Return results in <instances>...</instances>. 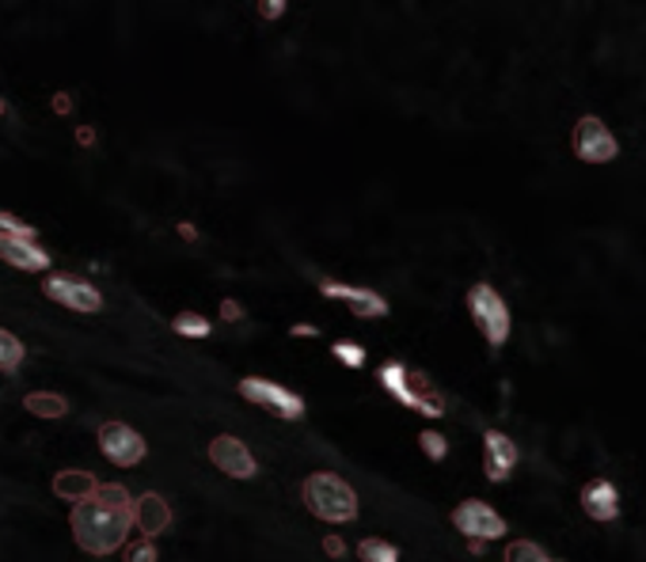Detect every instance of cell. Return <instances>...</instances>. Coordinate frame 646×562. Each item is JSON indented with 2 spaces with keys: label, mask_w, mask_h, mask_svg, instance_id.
Returning <instances> with one entry per match:
<instances>
[{
  "label": "cell",
  "mask_w": 646,
  "mask_h": 562,
  "mask_svg": "<svg viewBox=\"0 0 646 562\" xmlns=\"http://www.w3.org/2000/svg\"><path fill=\"white\" fill-rule=\"evenodd\" d=\"M72 540L88 555H110L126 548V536L134 529V497L118 483H99L85 502L72 505Z\"/></svg>",
  "instance_id": "cell-1"
},
{
  "label": "cell",
  "mask_w": 646,
  "mask_h": 562,
  "mask_svg": "<svg viewBox=\"0 0 646 562\" xmlns=\"http://www.w3.org/2000/svg\"><path fill=\"white\" fill-rule=\"evenodd\" d=\"M381 384L403 403V407L427 414V418H441V414H446V400H441V392L430 384L427 373H411V368L400 362H384Z\"/></svg>",
  "instance_id": "cell-2"
},
{
  "label": "cell",
  "mask_w": 646,
  "mask_h": 562,
  "mask_svg": "<svg viewBox=\"0 0 646 562\" xmlns=\"http://www.w3.org/2000/svg\"><path fill=\"white\" fill-rule=\"evenodd\" d=\"M304 502H309V510L316 513L320 521H354L358 517L354 486L331 472L309 475V483H304Z\"/></svg>",
  "instance_id": "cell-3"
},
{
  "label": "cell",
  "mask_w": 646,
  "mask_h": 562,
  "mask_svg": "<svg viewBox=\"0 0 646 562\" xmlns=\"http://www.w3.org/2000/svg\"><path fill=\"white\" fill-rule=\"evenodd\" d=\"M468 312H472L476 327L483 331L487 346L498 349L506 346V338H510V308H506V300L498 297L495 285L479 282L468 289Z\"/></svg>",
  "instance_id": "cell-4"
},
{
  "label": "cell",
  "mask_w": 646,
  "mask_h": 562,
  "mask_svg": "<svg viewBox=\"0 0 646 562\" xmlns=\"http://www.w3.org/2000/svg\"><path fill=\"white\" fill-rule=\"evenodd\" d=\"M236 392L244 395L247 403H258V407L274 411L278 418L297 422L304 414V400L297 392L282 388V384H274V381H263V376H244V381L236 384Z\"/></svg>",
  "instance_id": "cell-5"
},
{
  "label": "cell",
  "mask_w": 646,
  "mask_h": 562,
  "mask_svg": "<svg viewBox=\"0 0 646 562\" xmlns=\"http://www.w3.org/2000/svg\"><path fill=\"white\" fill-rule=\"evenodd\" d=\"M570 141H575L578 160H586V164H608V160H616V152H620V145H616L613 130H608V126L597 115L578 118L575 137H570Z\"/></svg>",
  "instance_id": "cell-6"
},
{
  "label": "cell",
  "mask_w": 646,
  "mask_h": 562,
  "mask_svg": "<svg viewBox=\"0 0 646 562\" xmlns=\"http://www.w3.org/2000/svg\"><path fill=\"white\" fill-rule=\"evenodd\" d=\"M99 448L118 467H134L145 460V437L137 430H129L126 422H104L99 426Z\"/></svg>",
  "instance_id": "cell-7"
},
{
  "label": "cell",
  "mask_w": 646,
  "mask_h": 562,
  "mask_svg": "<svg viewBox=\"0 0 646 562\" xmlns=\"http://www.w3.org/2000/svg\"><path fill=\"white\" fill-rule=\"evenodd\" d=\"M452 524H457L468 540H483L487 543V540L506 536V521L498 517L487 502H476V497H468V502H460L457 510H452Z\"/></svg>",
  "instance_id": "cell-8"
},
{
  "label": "cell",
  "mask_w": 646,
  "mask_h": 562,
  "mask_svg": "<svg viewBox=\"0 0 646 562\" xmlns=\"http://www.w3.org/2000/svg\"><path fill=\"white\" fill-rule=\"evenodd\" d=\"M320 293H323V297L346 300L350 312H354L358 319H384L388 316V300L381 297V293L365 289V285H343V282L323 278L320 282Z\"/></svg>",
  "instance_id": "cell-9"
},
{
  "label": "cell",
  "mask_w": 646,
  "mask_h": 562,
  "mask_svg": "<svg viewBox=\"0 0 646 562\" xmlns=\"http://www.w3.org/2000/svg\"><path fill=\"white\" fill-rule=\"evenodd\" d=\"M42 289H46V297H50V300H58V304H65V308H72V312H99V308H104V297H99L96 285H88V282H80V278H65V274H53V278L42 282Z\"/></svg>",
  "instance_id": "cell-10"
},
{
  "label": "cell",
  "mask_w": 646,
  "mask_h": 562,
  "mask_svg": "<svg viewBox=\"0 0 646 562\" xmlns=\"http://www.w3.org/2000/svg\"><path fill=\"white\" fill-rule=\"evenodd\" d=\"M209 460H214L221 472L233 475V479H252L255 475V456L247 453L244 441L228 437V433H221V437L209 441Z\"/></svg>",
  "instance_id": "cell-11"
},
{
  "label": "cell",
  "mask_w": 646,
  "mask_h": 562,
  "mask_svg": "<svg viewBox=\"0 0 646 562\" xmlns=\"http://www.w3.org/2000/svg\"><path fill=\"white\" fill-rule=\"evenodd\" d=\"M483 448H487V460H483V472L491 483H506L517 467V445L506 433L498 430H487L483 433Z\"/></svg>",
  "instance_id": "cell-12"
},
{
  "label": "cell",
  "mask_w": 646,
  "mask_h": 562,
  "mask_svg": "<svg viewBox=\"0 0 646 562\" xmlns=\"http://www.w3.org/2000/svg\"><path fill=\"white\" fill-rule=\"evenodd\" d=\"M581 510L594 521H616L620 517V491L608 479H589L581 486Z\"/></svg>",
  "instance_id": "cell-13"
},
{
  "label": "cell",
  "mask_w": 646,
  "mask_h": 562,
  "mask_svg": "<svg viewBox=\"0 0 646 562\" xmlns=\"http://www.w3.org/2000/svg\"><path fill=\"white\" fill-rule=\"evenodd\" d=\"M0 259L8 266H16V270H46V266H50V255H46L35 239L8 236V233H0Z\"/></svg>",
  "instance_id": "cell-14"
},
{
  "label": "cell",
  "mask_w": 646,
  "mask_h": 562,
  "mask_svg": "<svg viewBox=\"0 0 646 562\" xmlns=\"http://www.w3.org/2000/svg\"><path fill=\"white\" fill-rule=\"evenodd\" d=\"M134 524H137V529H141V536H145V540L160 536V532L172 524V505L164 502L160 494H141V497H134Z\"/></svg>",
  "instance_id": "cell-15"
},
{
  "label": "cell",
  "mask_w": 646,
  "mask_h": 562,
  "mask_svg": "<svg viewBox=\"0 0 646 562\" xmlns=\"http://www.w3.org/2000/svg\"><path fill=\"white\" fill-rule=\"evenodd\" d=\"M96 486H99V479L91 475V472H58V475H53V494L69 497L72 505L85 502V497L96 491Z\"/></svg>",
  "instance_id": "cell-16"
},
{
  "label": "cell",
  "mask_w": 646,
  "mask_h": 562,
  "mask_svg": "<svg viewBox=\"0 0 646 562\" xmlns=\"http://www.w3.org/2000/svg\"><path fill=\"white\" fill-rule=\"evenodd\" d=\"M23 407L35 414V418H65L69 414V403L58 392H31L23 395Z\"/></svg>",
  "instance_id": "cell-17"
},
{
  "label": "cell",
  "mask_w": 646,
  "mask_h": 562,
  "mask_svg": "<svg viewBox=\"0 0 646 562\" xmlns=\"http://www.w3.org/2000/svg\"><path fill=\"white\" fill-rule=\"evenodd\" d=\"M358 559L362 562H400V551H395L388 540L365 536L362 543H358Z\"/></svg>",
  "instance_id": "cell-18"
},
{
  "label": "cell",
  "mask_w": 646,
  "mask_h": 562,
  "mask_svg": "<svg viewBox=\"0 0 646 562\" xmlns=\"http://www.w3.org/2000/svg\"><path fill=\"white\" fill-rule=\"evenodd\" d=\"M175 335L183 338H206L209 335V319L202 316V312H179V316L172 319Z\"/></svg>",
  "instance_id": "cell-19"
},
{
  "label": "cell",
  "mask_w": 646,
  "mask_h": 562,
  "mask_svg": "<svg viewBox=\"0 0 646 562\" xmlns=\"http://www.w3.org/2000/svg\"><path fill=\"white\" fill-rule=\"evenodd\" d=\"M23 362V343L0 327V373H16Z\"/></svg>",
  "instance_id": "cell-20"
},
{
  "label": "cell",
  "mask_w": 646,
  "mask_h": 562,
  "mask_svg": "<svg viewBox=\"0 0 646 562\" xmlns=\"http://www.w3.org/2000/svg\"><path fill=\"white\" fill-rule=\"evenodd\" d=\"M506 562H556L548 555V551L540 548V543L532 540H513L510 548H506Z\"/></svg>",
  "instance_id": "cell-21"
},
{
  "label": "cell",
  "mask_w": 646,
  "mask_h": 562,
  "mask_svg": "<svg viewBox=\"0 0 646 562\" xmlns=\"http://www.w3.org/2000/svg\"><path fill=\"white\" fill-rule=\"evenodd\" d=\"M419 445H422V453H427V456L433 460V464H441V460L449 456V441L441 437L438 430H422V433H419Z\"/></svg>",
  "instance_id": "cell-22"
},
{
  "label": "cell",
  "mask_w": 646,
  "mask_h": 562,
  "mask_svg": "<svg viewBox=\"0 0 646 562\" xmlns=\"http://www.w3.org/2000/svg\"><path fill=\"white\" fill-rule=\"evenodd\" d=\"M331 354H335L346 368H362L365 365V349L358 343H335L331 346Z\"/></svg>",
  "instance_id": "cell-23"
},
{
  "label": "cell",
  "mask_w": 646,
  "mask_h": 562,
  "mask_svg": "<svg viewBox=\"0 0 646 562\" xmlns=\"http://www.w3.org/2000/svg\"><path fill=\"white\" fill-rule=\"evenodd\" d=\"M126 562H156V548H153V540L126 543Z\"/></svg>",
  "instance_id": "cell-24"
},
{
  "label": "cell",
  "mask_w": 646,
  "mask_h": 562,
  "mask_svg": "<svg viewBox=\"0 0 646 562\" xmlns=\"http://www.w3.org/2000/svg\"><path fill=\"white\" fill-rule=\"evenodd\" d=\"M0 233H8V236H27V239H35V228H31V225H23V220H20V217L4 214V209H0Z\"/></svg>",
  "instance_id": "cell-25"
},
{
  "label": "cell",
  "mask_w": 646,
  "mask_h": 562,
  "mask_svg": "<svg viewBox=\"0 0 646 562\" xmlns=\"http://www.w3.org/2000/svg\"><path fill=\"white\" fill-rule=\"evenodd\" d=\"M221 319H225V324H239V319H244V308H239L236 300H221Z\"/></svg>",
  "instance_id": "cell-26"
},
{
  "label": "cell",
  "mask_w": 646,
  "mask_h": 562,
  "mask_svg": "<svg viewBox=\"0 0 646 562\" xmlns=\"http://www.w3.org/2000/svg\"><path fill=\"white\" fill-rule=\"evenodd\" d=\"M282 12H285V0H263V4H258V16H263V20H278Z\"/></svg>",
  "instance_id": "cell-27"
},
{
  "label": "cell",
  "mask_w": 646,
  "mask_h": 562,
  "mask_svg": "<svg viewBox=\"0 0 646 562\" xmlns=\"http://www.w3.org/2000/svg\"><path fill=\"white\" fill-rule=\"evenodd\" d=\"M323 551H327L331 559H343L346 555V543L339 540V536H327V540H323Z\"/></svg>",
  "instance_id": "cell-28"
},
{
  "label": "cell",
  "mask_w": 646,
  "mask_h": 562,
  "mask_svg": "<svg viewBox=\"0 0 646 562\" xmlns=\"http://www.w3.org/2000/svg\"><path fill=\"white\" fill-rule=\"evenodd\" d=\"M53 110H58V115H69V110H72V96H69V91H58V96H53Z\"/></svg>",
  "instance_id": "cell-29"
},
{
  "label": "cell",
  "mask_w": 646,
  "mask_h": 562,
  "mask_svg": "<svg viewBox=\"0 0 646 562\" xmlns=\"http://www.w3.org/2000/svg\"><path fill=\"white\" fill-rule=\"evenodd\" d=\"M290 335H293V338H316L320 331L312 327V324H293V327H290Z\"/></svg>",
  "instance_id": "cell-30"
},
{
  "label": "cell",
  "mask_w": 646,
  "mask_h": 562,
  "mask_svg": "<svg viewBox=\"0 0 646 562\" xmlns=\"http://www.w3.org/2000/svg\"><path fill=\"white\" fill-rule=\"evenodd\" d=\"M77 141H80V145H96V130H91V126H80V130H77Z\"/></svg>",
  "instance_id": "cell-31"
},
{
  "label": "cell",
  "mask_w": 646,
  "mask_h": 562,
  "mask_svg": "<svg viewBox=\"0 0 646 562\" xmlns=\"http://www.w3.org/2000/svg\"><path fill=\"white\" fill-rule=\"evenodd\" d=\"M179 236H183V239H198V228H194V225H187V220H183V225H179Z\"/></svg>",
  "instance_id": "cell-32"
},
{
  "label": "cell",
  "mask_w": 646,
  "mask_h": 562,
  "mask_svg": "<svg viewBox=\"0 0 646 562\" xmlns=\"http://www.w3.org/2000/svg\"><path fill=\"white\" fill-rule=\"evenodd\" d=\"M468 551H472V555H483L487 548H483V540H472V543H468Z\"/></svg>",
  "instance_id": "cell-33"
},
{
  "label": "cell",
  "mask_w": 646,
  "mask_h": 562,
  "mask_svg": "<svg viewBox=\"0 0 646 562\" xmlns=\"http://www.w3.org/2000/svg\"><path fill=\"white\" fill-rule=\"evenodd\" d=\"M0 115H8V103H4V99H0Z\"/></svg>",
  "instance_id": "cell-34"
}]
</instances>
